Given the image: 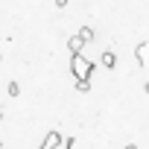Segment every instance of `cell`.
I'll use <instances>...</instances> for the list:
<instances>
[{
	"label": "cell",
	"instance_id": "obj_1",
	"mask_svg": "<svg viewBox=\"0 0 149 149\" xmlns=\"http://www.w3.org/2000/svg\"><path fill=\"white\" fill-rule=\"evenodd\" d=\"M70 73H73V79H94L97 64L88 61L82 53H79V56H70Z\"/></svg>",
	"mask_w": 149,
	"mask_h": 149
},
{
	"label": "cell",
	"instance_id": "obj_2",
	"mask_svg": "<svg viewBox=\"0 0 149 149\" xmlns=\"http://www.w3.org/2000/svg\"><path fill=\"white\" fill-rule=\"evenodd\" d=\"M61 140H64V137L53 129V132H47V137L38 143V149H58V146H61Z\"/></svg>",
	"mask_w": 149,
	"mask_h": 149
},
{
	"label": "cell",
	"instance_id": "obj_3",
	"mask_svg": "<svg viewBox=\"0 0 149 149\" xmlns=\"http://www.w3.org/2000/svg\"><path fill=\"white\" fill-rule=\"evenodd\" d=\"M134 61H137L140 67H149V41H140V44L134 47Z\"/></svg>",
	"mask_w": 149,
	"mask_h": 149
},
{
	"label": "cell",
	"instance_id": "obj_4",
	"mask_svg": "<svg viewBox=\"0 0 149 149\" xmlns=\"http://www.w3.org/2000/svg\"><path fill=\"white\" fill-rule=\"evenodd\" d=\"M82 47H85V38H82L79 32H70V38H67V50H70V56H79Z\"/></svg>",
	"mask_w": 149,
	"mask_h": 149
},
{
	"label": "cell",
	"instance_id": "obj_5",
	"mask_svg": "<svg viewBox=\"0 0 149 149\" xmlns=\"http://www.w3.org/2000/svg\"><path fill=\"white\" fill-rule=\"evenodd\" d=\"M100 61H102V67H108V70H114V67H117V56H114V50H105Z\"/></svg>",
	"mask_w": 149,
	"mask_h": 149
},
{
	"label": "cell",
	"instance_id": "obj_6",
	"mask_svg": "<svg viewBox=\"0 0 149 149\" xmlns=\"http://www.w3.org/2000/svg\"><path fill=\"white\" fill-rule=\"evenodd\" d=\"M76 91L79 94H88L91 91V79H76Z\"/></svg>",
	"mask_w": 149,
	"mask_h": 149
},
{
	"label": "cell",
	"instance_id": "obj_7",
	"mask_svg": "<svg viewBox=\"0 0 149 149\" xmlns=\"http://www.w3.org/2000/svg\"><path fill=\"white\" fill-rule=\"evenodd\" d=\"M79 35L85 38V44H88V41H94V29H91V26H79Z\"/></svg>",
	"mask_w": 149,
	"mask_h": 149
},
{
	"label": "cell",
	"instance_id": "obj_8",
	"mask_svg": "<svg viewBox=\"0 0 149 149\" xmlns=\"http://www.w3.org/2000/svg\"><path fill=\"white\" fill-rule=\"evenodd\" d=\"M6 94H9V97H18V94H21V85H18V82H9V85H6Z\"/></svg>",
	"mask_w": 149,
	"mask_h": 149
},
{
	"label": "cell",
	"instance_id": "obj_9",
	"mask_svg": "<svg viewBox=\"0 0 149 149\" xmlns=\"http://www.w3.org/2000/svg\"><path fill=\"white\" fill-rule=\"evenodd\" d=\"M73 143H76V137H73V134H70V137H64V140H61V146H64V149H73Z\"/></svg>",
	"mask_w": 149,
	"mask_h": 149
},
{
	"label": "cell",
	"instance_id": "obj_10",
	"mask_svg": "<svg viewBox=\"0 0 149 149\" xmlns=\"http://www.w3.org/2000/svg\"><path fill=\"white\" fill-rule=\"evenodd\" d=\"M67 3L70 0H56V9H67Z\"/></svg>",
	"mask_w": 149,
	"mask_h": 149
},
{
	"label": "cell",
	"instance_id": "obj_11",
	"mask_svg": "<svg viewBox=\"0 0 149 149\" xmlns=\"http://www.w3.org/2000/svg\"><path fill=\"white\" fill-rule=\"evenodd\" d=\"M123 149H137V143H126V146H123Z\"/></svg>",
	"mask_w": 149,
	"mask_h": 149
},
{
	"label": "cell",
	"instance_id": "obj_12",
	"mask_svg": "<svg viewBox=\"0 0 149 149\" xmlns=\"http://www.w3.org/2000/svg\"><path fill=\"white\" fill-rule=\"evenodd\" d=\"M143 91H146V94H149V79H146V85H143Z\"/></svg>",
	"mask_w": 149,
	"mask_h": 149
},
{
	"label": "cell",
	"instance_id": "obj_13",
	"mask_svg": "<svg viewBox=\"0 0 149 149\" xmlns=\"http://www.w3.org/2000/svg\"><path fill=\"white\" fill-rule=\"evenodd\" d=\"M0 120H3V111H0Z\"/></svg>",
	"mask_w": 149,
	"mask_h": 149
},
{
	"label": "cell",
	"instance_id": "obj_14",
	"mask_svg": "<svg viewBox=\"0 0 149 149\" xmlns=\"http://www.w3.org/2000/svg\"><path fill=\"white\" fill-rule=\"evenodd\" d=\"M0 149H3V140H0Z\"/></svg>",
	"mask_w": 149,
	"mask_h": 149
},
{
	"label": "cell",
	"instance_id": "obj_15",
	"mask_svg": "<svg viewBox=\"0 0 149 149\" xmlns=\"http://www.w3.org/2000/svg\"><path fill=\"white\" fill-rule=\"evenodd\" d=\"M0 58H3V56H0Z\"/></svg>",
	"mask_w": 149,
	"mask_h": 149
}]
</instances>
